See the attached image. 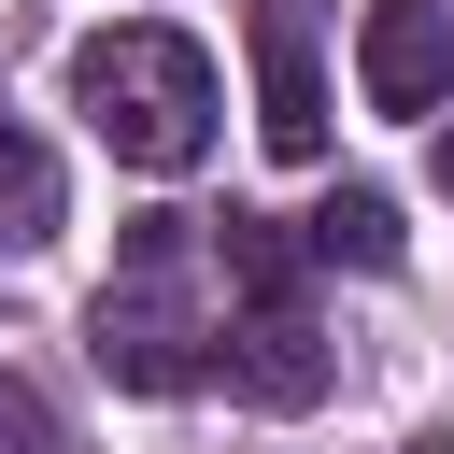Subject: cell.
I'll list each match as a JSON object with an SVG mask.
<instances>
[{"instance_id": "9", "label": "cell", "mask_w": 454, "mask_h": 454, "mask_svg": "<svg viewBox=\"0 0 454 454\" xmlns=\"http://www.w3.org/2000/svg\"><path fill=\"white\" fill-rule=\"evenodd\" d=\"M0 454H57V411H43V383H14V369H0Z\"/></svg>"}, {"instance_id": "5", "label": "cell", "mask_w": 454, "mask_h": 454, "mask_svg": "<svg viewBox=\"0 0 454 454\" xmlns=\"http://www.w3.org/2000/svg\"><path fill=\"white\" fill-rule=\"evenodd\" d=\"M355 85H369V114H440L454 99V0H369Z\"/></svg>"}, {"instance_id": "1", "label": "cell", "mask_w": 454, "mask_h": 454, "mask_svg": "<svg viewBox=\"0 0 454 454\" xmlns=\"http://www.w3.org/2000/svg\"><path fill=\"white\" fill-rule=\"evenodd\" d=\"M71 99H85L99 156H128V170H199L213 156V57L184 28H156V14L85 28L71 43Z\"/></svg>"}, {"instance_id": "4", "label": "cell", "mask_w": 454, "mask_h": 454, "mask_svg": "<svg viewBox=\"0 0 454 454\" xmlns=\"http://www.w3.org/2000/svg\"><path fill=\"white\" fill-rule=\"evenodd\" d=\"M340 383V355H326V326L298 312V298H241L227 312V397H255V411H312Z\"/></svg>"}, {"instance_id": "2", "label": "cell", "mask_w": 454, "mask_h": 454, "mask_svg": "<svg viewBox=\"0 0 454 454\" xmlns=\"http://www.w3.org/2000/svg\"><path fill=\"white\" fill-rule=\"evenodd\" d=\"M184 270H199V227L184 213H142L128 255H114V284H99V369L142 383V397H184V383L227 369V326L184 298Z\"/></svg>"}, {"instance_id": "7", "label": "cell", "mask_w": 454, "mask_h": 454, "mask_svg": "<svg viewBox=\"0 0 454 454\" xmlns=\"http://www.w3.org/2000/svg\"><path fill=\"white\" fill-rule=\"evenodd\" d=\"M213 255H227V284H241V298H298V255H312V241H284L270 213H227V241H213Z\"/></svg>"}, {"instance_id": "10", "label": "cell", "mask_w": 454, "mask_h": 454, "mask_svg": "<svg viewBox=\"0 0 454 454\" xmlns=\"http://www.w3.org/2000/svg\"><path fill=\"white\" fill-rule=\"evenodd\" d=\"M440 184H454V128H440Z\"/></svg>"}, {"instance_id": "6", "label": "cell", "mask_w": 454, "mask_h": 454, "mask_svg": "<svg viewBox=\"0 0 454 454\" xmlns=\"http://www.w3.org/2000/svg\"><path fill=\"white\" fill-rule=\"evenodd\" d=\"M298 241H312L326 270H397V255H411V241H397V199H383V184H340V199H326V213H312Z\"/></svg>"}, {"instance_id": "8", "label": "cell", "mask_w": 454, "mask_h": 454, "mask_svg": "<svg viewBox=\"0 0 454 454\" xmlns=\"http://www.w3.org/2000/svg\"><path fill=\"white\" fill-rule=\"evenodd\" d=\"M0 199L28 213V241L57 227V184H43V156H28V128H14V114H0Z\"/></svg>"}, {"instance_id": "3", "label": "cell", "mask_w": 454, "mask_h": 454, "mask_svg": "<svg viewBox=\"0 0 454 454\" xmlns=\"http://www.w3.org/2000/svg\"><path fill=\"white\" fill-rule=\"evenodd\" d=\"M255 28V142L270 156H326V43H312V0H241Z\"/></svg>"}]
</instances>
